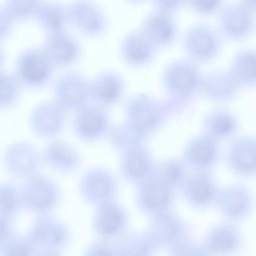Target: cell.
I'll return each mask as SVG.
<instances>
[{
  "label": "cell",
  "instance_id": "6da1fadb",
  "mask_svg": "<svg viewBox=\"0 0 256 256\" xmlns=\"http://www.w3.org/2000/svg\"><path fill=\"white\" fill-rule=\"evenodd\" d=\"M204 74L198 64L188 58H178L164 66L160 79L170 100L184 102L200 94Z\"/></svg>",
  "mask_w": 256,
  "mask_h": 256
},
{
  "label": "cell",
  "instance_id": "7a4b0ae2",
  "mask_svg": "<svg viewBox=\"0 0 256 256\" xmlns=\"http://www.w3.org/2000/svg\"><path fill=\"white\" fill-rule=\"evenodd\" d=\"M22 188L24 209L36 217L52 214L62 202L59 184L41 172L24 180Z\"/></svg>",
  "mask_w": 256,
  "mask_h": 256
},
{
  "label": "cell",
  "instance_id": "3957f363",
  "mask_svg": "<svg viewBox=\"0 0 256 256\" xmlns=\"http://www.w3.org/2000/svg\"><path fill=\"white\" fill-rule=\"evenodd\" d=\"M222 38L217 28L206 23L195 24L183 35V50L186 58L196 64L208 63L222 52Z\"/></svg>",
  "mask_w": 256,
  "mask_h": 256
},
{
  "label": "cell",
  "instance_id": "277c9868",
  "mask_svg": "<svg viewBox=\"0 0 256 256\" xmlns=\"http://www.w3.org/2000/svg\"><path fill=\"white\" fill-rule=\"evenodd\" d=\"M55 66L40 46L21 51L15 60L14 74L23 87L38 89L51 80Z\"/></svg>",
  "mask_w": 256,
  "mask_h": 256
},
{
  "label": "cell",
  "instance_id": "5b68a950",
  "mask_svg": "<svg viewBox=\"0 0 256 256\" xmlns=\"http://www.w3.org/2000/svg\"><path fill=\"white\" fill-rule=\"evenodd\" d=\"M26 234L38 250L62 252L72 240L68 225L52 214L36 216Z\"/></svg>",
  "mask_w": 256,
  "mask_h": 256
},
{
  "label": "cell",
  "instance_id": "8992f818",
  "mask_svg": "<svg viewBox=\"0 0 256 256\" xmlns=\"http://www.w3.org/2000/svg\"><path fill=\"white\" fill-rule=\"evenodd\" d=\"M2 162L5 172L23 180L40 172L44 166L41 150L23 140L12 142L4 148Z\"/></svg>",
  "mask_w": 256,
  "mask_h": 256
},
{
  "label": "cell",
  "instance_id": "52a82bcc",
  "mask_svg": "<svg viewBox=\"0 0 256 256\" xmlns=\"http://www.w3.org/2000/svg\"><path fill=\"white\" fill-rule=\"evenodd\" d=\"M256 12L244 0L224 6L218 14L217 29L228 40H246L255 30Z\"/></svg>",
  "mask_w": 256,
  "mask_h": 256
},
{
  "label": "cell",
  "instance_id": "ba28073f",
  "mask_svg": "<svg viewBox=\"0 0 256 256\" xmlns=\"http://www.w3.org/2000/svg\"><path fill=\"white\" fill-rule=\"evenodd\" d=\"M52 92L53 99L68 112H76L92 100L90 80L76 71L59 76L54 82Z\"/></svg>",
  "mask_w": 256,
  "mask_h": 256
},
{
  "label": "cell",
  "instance_id": "9c48e42d",
  "mask_svg": "<svg viewBox=\"0 0 256 256\" xmlns=\"http://www.w3.org/2000/svg\"><path fill=\"white\" fill-rule=\"evenodd\" d=\"M216 204L224 220L236 224L246 220L252 215L255 200L248 186L234 182L220 189Z\"/></svg>",
  "mask_w": 256,
  "mask_h": 256
},
{
  "label": "cell",
  "instance_id": "30bf717a",
  "mask_svg": "<svg viewBox=\"0 0 256 256\" xmlns=\"http://www.w3.org/2000/svg\"><path fill=\"white\" fill-rule=\"evenodd\" d=\"M68 112L54 99L40 102L30 112L29 128L39 138L48 140L58 138L65 129Z\"/></svg>",
  "mask_w": 256,
  "mask_h": 256
},
{
  "label": "cell",
  "instance_id": "8fae6325",
  "mask_svg": "<svg viewBox=\"0 0 256 256\" xmlns=\"http://www.w3.org/2000/svg\"><path fill=\"white\" fill-rule=\"evenodd\" d=\"M159 50L140 27L126 34L119 44V54L122 62L136 70L152 64Z\"/></svg>",
  "mask_w": 256,
  "mask_h": 256
},
{
  "label": "cell",
  "instance_id": "7c38bea8",
  "mask_svg": "<svg viewBox=\"0 0 256 256\" xmlns=\"http://www.w3.org/2000/svg\"><path fill=\"white\" fill-rule=\"evenodd\" d=\"M44 166L64 176L72 175L82 166V157L78 150L66 140H49L41 150Z\"/></svg>",
  "mask_w": 256,
  "mask_h": 256
},
{
  "label": "cell",
  "instance_id": "4fadbf2b",
  "mask_svg": "<svg viewBox=\"0 0 256 256\" xmlns=\"http://www.w3.org/2000/svg\"><path fill=\"white\" fill-rule=\"evenodd\" d=\"M230 171L242 178L256 177V136L243 135L230 140L224 154Z\"/></svg>",
  "mask_w": 256,
  "mask_h": 256
},
{
  "label": "cell",
  "instance_id": "5bb4252c",
  "mask_svg": "<svg viewBox=\"0 0 256 256\" xmlns=\"http://www.w3.org/2000/svg\"><path fill=\"white\" fill-rule=\"evenodd\" d=\"M68 6L70 24L82 34L96 37L106 31L108 16L102 8L94 2L75 0Z\"/></svg>",
  "mask_w": 256,
  "mask_h": 256
},
{
  "label": "cell",
  "instance_id": "9a60e30c",
  "mask_svg": "<svg viewBox=\"0 0 256 256\" xmlns=\"http://www.w3.org/2000/svg\"><path fill=\"white\" fill-rule=\"evenodd\" d=\"M202 242L210 256H236L243 248L244 240L236 224L224 220L212 226Z\"/></svg>",
  "mask_w": 256,
  "mask_h": 256
},
{
  "label": "cell",
  "instance_id": "2e32d148",
  "mask_svg": "<svg viewBox=\"0 0 256 256\" xmlns=\"http://www.w3.org/2000/svg\"><path fill=\"white\" fill-rule=\"evenodd\" d=\"M157 248L168 250L190 236L188 224L172 214L160 212L155 214L146 230Z\"/></svg>",
  "mask_w": 256,
  "mask_h": 256
},
{
  "label": "cell",
  "instance_id": "e0dca14e",
  "mask_svg": "<svg viewBox=\"0 0 256 256\" xmlns=\"http://www.w3.org/2000/svg\"><path fill=\"white\" fill-rule=\"evenodd\" d=\"M107 124L108 116L102 106L90 103L74 112L72 128L79 140L92 144L102 136Z\"/></svg>",
  "mask_w": 256,
  "mask_h": 256
},
{
  "label": "cell",
  "instance_id": "ac0fdd59",
  "mask_svg": "<svg viewBox=\"0 0 256 256\" xmlns=\"http://www.w3.org/2000/svg\"><path fill=\"white\" fill-rule=\"evenodd\" d=\"M112 188L110 176L103 169L94 166L82 174L78 186L80 198L94 208L110 202Z\"/></svg>",
  "mask_w": 256,
  "mask_h": 256
},
{
  "label": "cell",
  "instance_id": "d6986e66",
  "mask_svg": "<svg viewBox=\"0 0 256 256\" xmlns=\"http://www.w3.org/2000/svg\"><path fill=\"white\" fill-rule=\"evenodd\" d=\"M241 88L228 68H220L204 74L200 94L213 102H228L239 96Z\"/></svg>",
  "mask_w": 256,
  "mask_h": 256
},
{
  "label": "cell",
  "instance_id": "ffe728a7",
  "mask_svg": "<svg viewBox=\"0 0 256 256\" xmlns=\"http://www.w3.org/2000/svg\"><path fill=\"white\" fill-rule=\"evenodd\" d=\"M128 219L116 206L108 202L94 208L91 228L97 238L112 241L124 233Z\"/></svg>",
  "mask_w": 256,
  "mask_h": 256
},
{
  "label": "cell",
  "instance_id": "44dd1931",
  "mask_svg": "<svg viewBox=\"0 0 256 256\" xmlns=\"http://www.w3.org/2000/svg\"><path fill=\"white\" fill-rule=\"evenodd\" d=\"M40 47L55 66L72 65L82 54L78 40L66 30L47 34Z\"/></svg>",
  "mask_w": 256,
  "mask_h": 256
},
{
  "label": "cell",
  "instance_id": "7402d4cb",
  "mask_svg": "<svg viewBox=\"0 0 256 256\" xmlns=\"http://www.w3.org/2000/svg\"><path fill=\"white\" fill-rule=\"evenodd\" d=\"M140 28L159 48L172 45L179 32L174 16L154 10L146 15Z\"/></svg>",
  "mask_w": 256,
  "mask_h": 256
},
{
  "label": "cell",
  "instance_id": "603a6c76",
  "mask_svg": "<svg viewBox=\"0 0 256 256\" xmlns=\"http://www.w3.org/2000/svg\"><path fill=\"white\" fill-rule=\"evenodd\" d=\"M92 100L100 106H110L119 101L126 93V82L119 72L104 70L90 80Z\"/></svg>",
  "mask_w": 256,
  "mask_h": 256
},
{
  "label": "cell",
  "instance_id": "cb8c5ba5",
  "mask_svg": "<svg viewBox=\"0 0 256 256\" xmlns=\"http://www.w3.org/2000/svg\"><path fill=\"white\" fill-rule=\"evenodd\" d=\"M228 68L242 88L256 87V48L245 47L238 50Z\"/></svg>",
  "mask_w": 256,
  "mask_h": 256
},
{
  "label": "cell",
  "instance_id": "d4e9b609",
  "mask_svg": "<svg viewBox=\"0 0 256 256\" xmlns=\"http://www.w3.org/2000/svg\"><path fill=\"white\" fill-rule=\"evenodd\" d=\"M207 124L210 137L218 142L232 140L236 136L240 128L238 116L230 110L224 106L212 110L207 118Z\"/></svg>",
  "mask_w": 256,
  "mask_h": 256
},
{
  "label": "cell",
  "instance_id": "484cf974",
  "mask_svg": "<svg viewBox=\"0 0 256 256\" xmlns=\"http://www.w3.org/2000/svg\"><path fill=\"white\" fill-rule=\"evenodd\" d=\"M47 34L66 30L70 22L68 5L42 1L34 18Z\"/></svg>",
  "mask_w": 256,
  "mask_h": 256
},
{
  "label": "cell",
  "instance_id": "4316f807",
  "mask_svg": "<svg viewBox=\"0 0 256 256\" xmlns=\"http://www.w3.org/2000/svg\"><path fill=\"white\" fill-rule=\"evenodd\" d=\"M129 115L138 124H152L158 120L162 108L153 96L144 92L133 94L128 100Z\"/></svg>",
  "mask_w": 256,
  "mask_h": 256
},
{
  "label": "cell",
  "instance_id": "83f0119b",
  "mask_svg": "<svg viewBox=\"0 0 256 256\" xmlns=\"http://www.w3.org/2000/svg\"><path fill=\"white\" fill-rule=\"evenodd\" d=\"M115 245L118 256H154L158 249L146 231L124 233Z\"/></svg>",
  "mask_w": 256,
  "mask_h": 256
},
{
  "label": "cell",
  "instance_id": "f1b7e54d",
  "mask_svg": "<svg viewBox=\"0 0 256 256\" xmlns=\"http://www.w3.org/2000/svg\"><path fill=\"white\" fill-rule=\"evenodd\" d=\"M24 209L22 186L10 181L0 184V216L14 220Z\"/></svg>",
  "mask_w": 256,
  "mask_h": 256
},
{
  "label": "cell",
  "instance_id": "f546056e",
  "mask_svg": "<svg viewBox=\"0 0 256 256\" xmlns=\"http://www.w3.org/2000/svg\"><path fill=\"white\" fill-rule=\"evenodd\" d=\"M0 108L10 110L18 104L23 86L14 74L0 70Z\"/></svg>",
  "mask_w": 256,
  "mask_h": 256
},
{
  "label": "cell",
  "instance_id": "4dcf8cb0",
  "mask_svg": "<svg viewBox=\"0 0 256 256\" xmlns=\"http://www.w3.org/2000/svg\"><path fill=\"white\" fill-rule=\"evenodd\" d=\"M38 249L26 234L18 232L0 243V256H34Z\"/></svg>",
  "mask_w": 256,
  "mask_h": 256
},
{
  "label": "cell",
  "instance_id": "1f68e13d",
  "mask_svg": "<svg viewBox=\"0 0 256 256\" xmlns=\"http://www.w3.org/2000/svg\"><path fill=\"white\" fill-rule=\"evenodd\" d=\"M220 188L216 182L208 176H202L194 183L192 188V198L198 204L206 206L216 204Z\"/></svg>",
  "mask_w": 256,
  "mask_h": 256
},
{
  "label": "cell",
  "instance_id": "d6a6232c",
  "mask_svg": "<svg viewBox=\"0 0 256 256\" xmlns=\"http://www.w3.org/2000/svg\"><path fill=\"white\" fill-rule=\"evenodd\" d=\"M42 2L40 0H6L1 4L18 22L34 18Z\"/></svg>",
  "mask_w": 256,
  "mask_h": 256
},
{
  "label": "cell",
  "instance_id": "836d02e7",
  "mask_svg": "<svg viewBox=\"0 0 256 256\" xmlns=\"http://www.w3.org/2000/svg\"><path fill=\"white\" fill-rule=\"evenodd\" d=\"M218 142V140L210 136L200 140L194 148V156L195 160L204 166L216 164L220 154Z\"/></svg>",
  "mask_w": 256,
  "mask_h": 256
},
{
  "label": "cell",
  "instance_id": "e575fe53",
  "mask_svg": "<svg viewBox=\"0 0 256 256\" xmlns=\"http://www.w3.org/2000/svg\"><path fill=\"white\" fill-rule=\"evenodd\" d=\"M168 256H210L203 242L190 236L168 250Z\"/></svg>",
  "mask_w": 256,
  "mask_h": 256
},
{
  "label": "cell",
  "instance_id": "d590c367",
  "mask_svg": "<svg viewBox=\"0 0 256 256\" xmlns=\"http://www.w3.org/2000/svg\"><path fill=\"white\" fill-rule=\"evenodd\" d=\"M168 196V192L164 186L154 183L149 186L145 192L142 204L146 208L156 210L166 204Z\"/></svg>",
  "mask_w": 256,
  "mask_h": 256
},
{
  "label": "cell",
  "instance_id": "8d00e7d4",
  "mask_svg": "<svg viewBox=\"0 0 256 256\" xmlns=\"http://www.w3.org/2000/svg\"><path fill=\"white\" fill-rule=\"evenodd\" d=\"M186 6L198 16H210L218 15L224 6L220 0H191L186 1Z\"/></svg>",
  "mask_w": 256,
  "mask_h": 256
},
{
  "label": "cell",
  "instance_id": "74e56055",
  "mask_svg": "<svg viewBox=\"0 0 256 256\" xmlns=\"http://www.w3.org/2000/svg\"><path fill=\"white\" fill-rule=\"evenodd\" d=\"M111 242L97 238L85 248L82 256H118L116 245Z\"/></svg>",
  "mask_w": 256,
  "mask_h": 256
},
{
  "label": "cell",
  "instance_id": "f35d334b",
  "mask_svg": "<svg viewBox=\"0 0 256 256\" xmlns=\"http://www.w3.org/2000/svg\"><path fill=\"white\" fill-rule=\"evenodd\" d=\"M151 3L153 10L173 16L186 6V1L179 0H153Z\"/></svg>",
  "mask_w": 256,
  "mask_h": 256
},
{
  "label": "cell",
  "instance_id": "ab89813d",
  "mask_svg": "<svg viewBox=\"0 0 256 256\" xmlns=\"http://www.w3.org/2000/svg\"><path fill=\"white\" fill-rule=\"evenodd\" d=\"M16 20L0 5V40L8 38L13 32Z\"/></svg>",
  "mask_w": 256,
  "mask_h": 256
},
{
  "label": "cell",
  "instance_id": "60d3db41",
  "mask_svg": "<svg viewBox=\"0 0 256 256\" xmlns=\"http://www.w3.org/2000/svg\"><path fill=\"white\" fill-rule=\"evenodd\" d=\"M128 168L131 174L136 177L142 176L146 171V166L143 159L134 154L128 158Z\"/></svg>",
  "mask_w": 256,
  "mask_h": 256
},
{
  "label": "cell",
  "instance_id": "b9f144b4",
  "mask_svg": "<svg viewBox=\"0 0 256 256\" xmlns=\"http://www.w3.org/2000/svg\"><path fill=\"white\" fill-rule=\"evenodd\" d=\"M14 222V220L0 216V243L6 240L18 232Z\"/></svg>",
  "mask_w": 256,
  "mask_h": 256
},
{
  "label": "cell",
  "instance_id": "7bdbcfd3",
  "mask_svg": "<svg viewBox=\"0 0 256 256\" xmlns=\"http://www.w3.org/2000/svg\"><path fill=\"white\" fill-rule=\"evenodd\" d=\"M180 175V169L176 166H172L167 171L166 178L170 182H174L178 179Z\"/></svg>",
  "mask_w": 256,
  "mask_h": 256
},
{
  "label": "cell",
  "instance_id": "ee69618b",
  "mask_svg": "<svg viewBox=\"0 0 256 256\" xmlns=\"http://www.w3.org/2000/svg\"><path fill=\"white\" fill-rule=\"evenodd\" d=\"M34 256H62L61 252L46 250H38Z\"/></svg>",
  "mask_w": 256,
  "mask_h": 256
},
{
  "label": "cell",
  "instance_id": "f6af8a7d",
  "mask_svg": "<svg viewBox=\"0 0 256 256\" xmlns=\"http://www.w3.org/2000/svg\"><path fill=\"white\" fill-rule=\"evenodd\" d=\"M244 1L253 10L256 12V0H246Z\"/></svg>",
  "mask_w": 256,
  "mask_h": 256
}]
</instances>
